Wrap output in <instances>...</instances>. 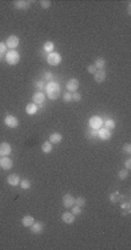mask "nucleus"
Returning <instances> with one entry per match:
<instances>
[{
	"instance_id": "obj_27",
	"label": "nucleus",
	"mask_w": 131,
	"mask_h": 250,
	"mask_svg": "<svg viewBox=\"0 0 131 250\" xmlns=\"http://www.w3.org/2000/svg\"><path fill=\"white\" fill-rule=\"evenodd\" d=\"M105 128H107V129H114L115 128V121L113 120V119H108V120L105 121Z\"/></svg>"
},
{
	"instance_id": "obj_16",
	"label": "nucleus",
	"mask_w": 131,
	"mask_h": 250,
	"mask_svg": "<svg viewBox=\"0 0 131 250\" xmlns=\"http://www.w3.org/2000/svg\"><path fill=\"white\" fill-rule=\"evenodd\" d=\"M14 7L16 10H27L30 7V2L25 1V0H16L14 1Z\"/></svg>"
},
{
	"instance_id": "obj_29",
	"label": "nucleus",
	"mask_w": 131,
	"mask_h": 250,
	"mask_svg": "<svg viewBox=\"0 0 131 250\" xmlns=\"http://www.w3.org/2000/svg\"><path fill=\"white\" fill-rule=\"evenodd\" d=\"M76 205L79 206V207H82V206L86 205V199L84 197H79L76 199Z\"/></svg>"
},
{
	"instance_id": "obj_23",
	"label": "nucleus",
	"mask_w": 131,
	"mask_h": 250,
	"mask_svg": "<svg viewBox=\"0 0 131 250\" xmlns=\"http://www.w3.org/2000/svg\"><path fill=\"white\" fill-rule=\"evenodd\" d=\"M42 151L46 152V154H50L52 151V143L50 141H46L43 144H42Z\"/></svg>"
},
{
	"instance_id": "obj_10",
	"label": "nucleus",
	"mask_w": 131,
	"mask_h": 250,
	"mask_svg": "<svg viewBox=\"0 0 131 250\" xmlns=\"http://www.w3.org/2000/svg\"><path fill=\"white\" fill-rule=\"evenodd\" d=\"M44 101H46V94H44L43 92L38 91V92L34 93V95H33V102H34L35 105L40 106L42 105Z\"/></svg>"
},
{
	"instance_id": "obj_38",
	"label": "nucleus",
	"mask_w": 131,
	"mask_h": 250,
	"mask_svg": "<svg viewBox=\"0 0 131 250\" xmlns=\"http://www.w3.org/2000/svg\"><path fill=\"white\" fill-rule=\"evenodd\" d=\"M124 165H125V169H126V170H130V169H131V160H130V158H128V160H125Z\"/></svg>"
},
{
	"instance_id": "obj_1",
	"label": "nucleus",
	"mask_w": 131,
	"mask_h": 250,
	"mask_svg": "<svg viewBox=\"0 0 131 250\" xmlns=\"http://www.w3.org/2000/svg\"><path fill=\"white\" fill-rule=\"evenodd\" d=\"M46 91L48 98L51 100H55L61 94V86L56 81H49L46 85Z\"/></svg>"
},
{
	"instance_id": "obj_39",
	"label": "nucleus",
	"mask_w": 131,
	"mask_h": 250,
	"mask_svg": "<svg viewBox=\"0 0 131 250\" xmlns=\"http://www.w3.org/2000/svg\"><path fill=\"white\" fill-rule=\"evenodd\" d=\"M36 86H37V87H38V90H43V89H46V85H44V83H43V81H42V80H41V81H38V83H37V84H36Z\"/></svg>"
},
{
	"instance_id": "obj_6",
	"label": "nucleus",
	"mask_w": 131,
	"mask_h": 250,
	"mask_svg": "<svg viewBox=\"0 0 131 250\" xmlns=\"http://www.w3.org/2000/svg\"><path fill=\"white\" fill-rule=\"evenodd\" d=\"M74 204H76V198L72 194L66 193V194L63 197V206H64L65 208H71Z\"/></svg>"
},
{
	"instance_id": "obj_17",
	"label": "nucleus",
	"mask_w": 131,
	"mask_h": 250,
	"mask_svg": "<svg viewBox=\"0 0 131 250\" xmlns=\"http://www.w3.org/2000/svg\"><path fill=\"white\" fill-rule=\"evenodd\" d=\"M7 183L12 186H18L20 184V177L18 175H15V173H12V175H10L7 177Z\"/></svg>"
},
{
	"instance_id": "obj_21",
	"label": "nucleus",
	"mask_w": 131,
	"mask_h": 250,
	"mask_svg": "<svg viewBox=\"0 0 131 250\" xmlns=\"http://www.w3.org/2000/svg\"><path fill=\"white\" fill-rule=\"evenodd\" d=\"M121 210H122V214H123V215H129V214H130V210H131L130 202H129V201H126V202H122Z\"/></svg>"
},
{
	"instance_id": "obj_12",
	"label": "nucleus",
	"mask_w": 131,
	"mask_h": 250,
	"mask_svg": "<svg viewBox=\"0 0 131 250\" xmlns=\"http://www.w3.org/2000/svg\"><path fill=\"white\" fill-rule=\"evenodd\" d=\"M97 136L100 137L101 140L107 141V140H110L111 133L109 129H107V128H105V127H101L100 129L97 130Z\"/></svg>"
},
{
	"instance_id": "obj_19",
	"label": "nucleus",
	"mask_w": 131,
	"mask_h": 250,
	"mask_svg": "<svg viewBox=\"0 0 131 250\" xmlns=\"http://www.w3.org/2000/svg\"><path fill=\"white\" fill-rule=\"evenodd\" d=\"M62 140H63V136H62V134H59V133H52L50 135V137H49V141H50L51 143H54V144L61 143Z\"/></svg>"
},
{
	"instance_id": "obj_36",
	"label": "nucleus",
	"mask_w": 131,
	"mask_h": 250,
	"mask_svg": "<svg viewBox=\"0 0 131 250\" xmlns=\"http://www.w3.org/2000/svg\"><path fill=\"white\" fill-rule=\"evenodd\" d=\"M44 79H46V80H51V79H54V75L51 73V72H46L44 73Z\"/></svg>"
},
{
	"instance_id": "obj_15",
	"label": "nucleus",
	"mask_w": 131,
	"mask_h": 250,
	"mask_svg": "<svg viewBox=\"0 0 131 250\" xmlns=\"http://www.w3.org/2000/svg\"><path fill=\"white\" fill-rule=\"evenodd\" d=\"M94 79H95L96 83H103L106 80V71L103 69L96 70L95 73H94Z\"/></svg>"
},
{
	"instance_id": "obj_2",
	"label": "nucleus",
	"mask_w": 131,
	"mask_h": 250,
	"mask_svg": "<svg viewBox=\"0 0 131 250\" xmlns=\"http://www.w3.org/2000/svg\"><path fill=\"white\" fill-rule=\"evenodd\" d=\"M5 60L7 64L10 65H16L20 62V54L16 50H10L7 51L5 55Z\"/></svg>"
},
{
	"instance_id": "obj_41",
	"label": "nucleus",
	"mask_w": 131,
	"mask_h": 250,
	"mask_svg": "<svg viewBox=\"0 0 131 250\" xmlns=\"http://www.w3.org/2000/svg\"><path fill=\"white\" fill-rule=\"evenodd\" d=\"M2 57H4V55H1V54H0V60H1V58H2Z\"/></svg>"
},
{
	"instance_id": "obj_7",
	"label": "nucleus",
	"mask_w": 131,
	"mask_h": 250,
	"mask_svg": "<svg viewBox=\"0 0 131 250\" xmlns=\"http://www.w3.org/2000/svg\"><path fill=\"white\" fill-rule=\"evenodd\" d=\"M4 122H5V125L7 126V127H10V128H16V127L19 126V120H18V118H15L14 115H6Z\"/></svg>"
},
{
	"instance_id": "obj_4",
	"label": "nucleus",
	"mask_w": 131,
	"mask_h": 250,
	"mask_svg": "<svg viewBox=\"0 0 131 250\" xmlns=\"http://www.w3.org/2000/svg\"><path fill=\"white\" fill-rule=\"evenodd\" d=\"M88 125H89V127H91L92 129L94 130H99L103 126V120L101 119L100 116H97V115H94V116H92L91 119L88 120Z\"/></svg>"
},
{
	"instance_id": "obj_9",
	"label": "nucleus",
	"mask_w": 131,
	"mask_h": 250,
	"mask_svg": "<svg viewBox=\"0 0 131 250\" xmlns=\"http://www.w3.org/2000/svg\"><path fill=\"white\" fill-rule=\"evenodd\" d=\"M0 166L4 170H10L13 168V160H10L8 156H5V157L0 158Z\"/></svg>"
},
{
	"instance_id": "obj_42",
	"label": "nucleus",
	"mask_w": 131,
	"mask_h": 250,
	"mask_svg": "<svg viewBox=\"0 0 131 250\" xmlns=\"http://www.w3.org/2000/svg\"><path fill=\"white\" fill-rule=\"evenodd\" d=\"M0 158H1V156H0Z\"/></svg>"
},
{
	"instance_id": "obj_3",
	"label": "nucleus",
	"mask_w": 131,
	"mask_h": 250,
	"mask_svg": "<svg viewBox=\"0 0 131 250\" xmlns=\"http://www.w3.org/2000/svg\"><path fill=\"white\" fill-rule=\"evenodd\" d=\"M46 62H48L50 65H52V66H56V65L61 64V62H62L61 54H58V52H56V51H52V52H50V54H48Z\"/></svg>"
},
{
	"instance_id": "obj_28",
	"label": "nucleus",
	"mask_w": 131,
	"mask_h": 250,
	"mask_svg": "<svg viewBox=\"0 0 131 250\" xmlns=\"http://www.w3.org/2000/svg\"><path fill=\"white\" fill-rule=\"evenodd\" d=\"M129 170H126V169H124V170H121L120 172H118V178L122 180H124L128 178V176H129V172H128Z\"/></svg>"
},
{
	"instance_id": "obj_11",
	"label": "nucleus",
	"mask_w": 131,
	"mask_h": 250,
	"mask_svg": "<svg viewBox=\"0 0 131 250\" xmlns=\"http://www.w3.org/2000/svg\"><path fill=\"white\" fill-rule=\"evenodd\" d=\"M12 152V147L8 142H1L0 143V156L5 157V156H8Z\"/></svg>"
},
{
	"instance_id": "obj_14",
	"label": "nucleus",
	"mask_w": 131,
	"mask_h": 250,
	"mask_svg": "<svg viewBox=\"0 0 131 250\" xmlns=\"http://www.w3.org/2000/svg\"><path fill=\"white\" fill-rule=\"evenodd\" d=\"M30 228V231L33 233V234H41L42 231H43V228H44V225L42 223V222H34L33 225L29 227Z\"/></svg>"
},
{
	"instance_id": "obj_20",
	"label": "nucleus",
	"mask_w": 131,
	"mask_h": 250,
	"mask_svg": "<svg viewBox=\"0 0 131 250\" xmlns=\"http://www.w3.org/2000/svg\"><path fill=\"white\" fill-rule=\"evenodd\" d=\"M22 225L25 226V227H27V228H29L35 221H34V218L31 216V215H26V216H23L22 218Z\"/></svg>"
},
{
	"instance_id": "obj_8",
	"label": "nucleus",
	"mask_w": 131,
	"mask_h": 250,
	"mask_svg": "<svg viewBox=\"0 0 131 250\" xmlns=\"http://www.w3.org/2000/svg\"><path fill=\"white\" fill-rule=\"evenodd\" d=\"M78 87H79V80L77 79V78H71V79L67 80L66 89H67L69 92H77Z\"/></svg>"
},
{
	"instance_id": "obj_18",
	"label": "nucleus",
	"mask_w": 131,
	"mask_h": 250,
	"mask_svg": "<svg viewBox=\"0 0 131 250\" xmlns=\"http://www.w3.org/2000/svg\"><path fill=\"white\" fill-rule=\"evenodd\" d=\"M37 110H38V106L35 105L34 102L33 104H28V105L26 106V113L28 115H34L37 113Z\"/></svg>"
},
{
	"instance_id": "obj_37",
	"label": "nucleus",
	"mask_w": 131,
	"mask_h": 250,
	"mask_svg": "<svg viewBox=\"0 0 131 250\" xmlns=\"http://www.w3.org/2000/svg\"><path fill=\"white\" fill-rule=\"evenodd\" d=\"M123 150L125 151L126 154H131V144H129V143L125 144L124 145V148H123Z\"/></svg>"
},
{
	"instance_id": "obj_22",
	"label": "nucleus",
	"mask_w": 131,
	"mask_h": 250,
	"mask_svg": "<svg viewBox=\"0 0 131 250\" xmlns=\"http://www.w3.org/2000/svg\"><path fill=\"white\" fill-rule=\"evenodd\" d=\"M43 49H44L46 52L50 54V52H52V51L55 50V43L51 42V41H48V42H46L44 45H43Z\"/></svg>"
},
{
	"instance_id": "obj_5",
	"label": "nucleus",
	"mask_w": 131,
	"mask_h": 250,
	"mask_svg": "<svg viewBox=\"0 0 131 250\" xmlns=\"http://www.w3.org/2000/svg\"><path fill=\"white\" fill-rule=\"evenodd\" d=\"M19 43H20V39H19L18 36H16V35H10V37H7L5 44L10 50H14L15 48H18V47H19Z\"/></svg>"
},
{
	"instance_id": "obj_31",
	"label": "nucleus",
	"mask_w": 131,
	"mask_h": 250,
	"mask_svg": "<svg viewBox=\"0 0 131 250\" xmlns=\"http://www.w3.org/2000/svg\"><path fill=\"white\" fill-rule=\"evenodd\" d=\"M40 5H41V7H42V8L46 10V8H49V7L51 6V2L49 1V0H41Z\"/></svg>"
},
{
	"instance_id": "obj_25",
	"label": "nucleus",
	"mask_w": 131,
	"mask_h": 250,
	"mask_svg": "<svg viewBox=\"0 0 131 250\" xmlns=\"http://www.w3.org/2000/svg\"><path fill=\"white\" fill-rule=\"evenodd\" d=\"M123 199V195H121L118 192H114V193H111L110 194V201L111 202H118L120 200H122Z\"/></svg>"
},
{
	"instance_id": "obj_40",
	"label": "nucleus",
	"mask_w": 131,
	"mask_h": 250,
	"mask_svg": "<svg viewBox=\"0 0 131 250\" xmlns=\"http://www.w3.org/2000/svg\"><path fill=\"white\" fill-rule=\"evenodd\" d=\"M91 134H92V135H94V136H97V131H96V130H94V129H93V130H92V133H91Z\"/></svg>"
},
{
	"instance_id": "obj_32",
	"label": "nucleus",
	"mask_w": 131,
	"mask_h": 250,
	"mask_svg": "<svg viewBox=\"0 0 131 250\" xmlns=\"http://www.w3.org/2000/svg\"><path fill=\"white\" fill-rule=\"evenodd\" d=\"M63 100H64L65 102H70L71 100H72V94H71V92H67V93H65V94L63 95Z\"/></svg>"
},
{
	"instance_id": "obj_13",
	"label": "nucleus",
	"mask_w": 131,
	"mask_h": 250,
	"mask_svg": "<svg viewBox=\"0 0 131 250\" xmlns=\"http://www.w3.org/2000/svg\"><path fill=\"white\" fill-rule=\"evenodd\" d=\"M62 220L66 225H72L76 221V215H73L71 212H64L62 215Z\"/></svg>"
},
{
	"instance_id": "obj_34",
	"label": "nucleus",
	"mask_w": 131,
	"mask_h": 250,
	"mask_svg": "<svg viewBox=\"0 0 131 250\" xmlns=\"http://www.w3.org/2000/svg\"><path fill=\"white\" fill-rule=\"evenodd\" d=\"M87 71H88L89 73H92V75H94V73H95V71H96L95 65H94V64L88 65V66H87Z\"/></svg>"
},
{
	"instance_id": "obj_24",
	"label": "nucleus",
	"mask_w": 131,
	"mask_h": 250,
	"mask_svg": "<svg viewBox=\"0 0 131 250\" xmlns=\"http://www.w3.org/2000/svg\"><path fill=\"white\" fill-rule=\"evenodd\" d=\"M95 68L96 69H105V65H106V60L105 58H102V57H97L95 60Z\"/></svg>"
},
{
	"instance_id": "obj_26",
	"label": "nucleus",
	"mask_w": 131,
	"mask_h": 250,
	"mask_svg": "<svg viewBox=\"0 0 131 250\" xmlns=\"http://www.w3.org/2000/svg\"><path fill=\"white\" fill-rule=\"evenodd\" d=\"M20 186H21V189H23V190H29L31 186L30 180H28V179L20 180Z\"/></svg>"
},
{
	"instance_id": "obj_30",
	"label": "nucleus",
	"mask_w": 131,
	"mask_h": 250,
	"mask_svg": "<svg viewBox=\"0 0 131 250\" xmlns=\"http://www.w3.org/2000/svg\"><path fill=\"white\" fill-rule=\"evenodd\" d=\"M71 208H72V212H71V213H72V214L73 215H79V214H81V207H79V206H72V207H71Z\"/></svg>"
},
{
	"instance_id": "obj_35",
	"label": "nucleus",
	"mask_w": 131,
	"mask_h": 250,
	"mask_svg": "<svg viewBox=\"0 0 131 250\" xmlns=\"http://www.w3.org/2000/svg\"><path fill=\"white\" fill-rule=\"evenodd\" d=\"M7 51V47H6L5 43H2V42H0V54L1 55H5V52Z\"/></svg>"
},
{
	"instance_id": "obj_33",
	"label": "nucleus",
	"mask_w": 131,
	"mask_h": 250,
	"mask_svg": "<svg viewBox=\"0 0 131 250\" xmlns=\"http://www.w3.org/2000/svg\"><path fill=\"white\" fill-rule=\"evenodd\" d=\"M72 100H74V101H80L81 100V94L80 93H78V92H74L73 94H72Z\"/></svg>"
}]
</instances>
